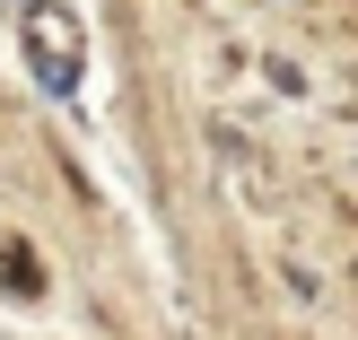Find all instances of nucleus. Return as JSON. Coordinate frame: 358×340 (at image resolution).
Segmentation results:
<instances>
[{
	"mask_svg": "<svg viewBox=\"0 0 358 340\" xmlns=\"http://www.w3.org/2000/svg\"><path fill=\"white\" fill-rule=\"evenodd\" d=\"M27 44L44 52V79H52V87L79 79V17H70V9H35V17H27Z\"/></svg>",
	"mask_w": 358,
	"mask_h": 340,
	"instance_id": "obj_1",
	"label": "nucleus"
}]
</instances>
